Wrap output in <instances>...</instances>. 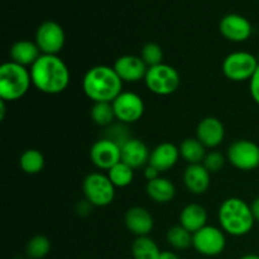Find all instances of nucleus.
I'll use <instances>...</instances> for the list:
<instances>
[{
    "label": "nucleus",
    "instance_id": "obj_1",
    "mask_svg": "<svg viewBox=\"0 0 259 259\" xmlns=\"http://www.w3.org/2000/svg\"><path fill=\"white\" fill-rule=\"evenodd\" d=\"M29 71L33 86L47 95L63 93L70 85V70L58 55H40Z\"/></svg>",
    "mask_w": 259,
    "mask_h": 259
},
{
    "label": "nucleus",
    "instance_id": "obj_2",
    "mask_svg": "<svg viewBox=\"0 0 259 259\" xmlns=\"http://www.w3.org/2000/svg\"><path fill=\"white\" fill-rule=\"evenodd\" d=\"M123 83L114 67L98 65L86 71L82 90L94 103H113L123 93Z\"/></svg>",
    "mask_w": 259,
    "mask_h": 259
},
{
    "label": "nucleus",
    "instance_id": "obj_3",
    "mask_svg": "<svg viewBox=\"0 0 259 259\" xmlns=\"http://www.w3.org/2000/svg\"><path fill=\"white\" fill-rule=\"evenodd\" d=\"M218 220L223 232L232 237L247 235L255 223L250 205L239 197H229L222 202L218 211Z\"/></svg>",
    "mask_w": 259,
    "mask_h": 259
},
{
    "label": "nucleus",
    "instance_id": "obj_4",
    "mask_svg": "<svg viewBox=\"0 0 259 259\" xmlns=\"http://www.w3.org/2000/svg\"><path fill=\"white\" fill-rule=\"evenodd\" d=\"M32 83L30 71L13 61L4 62L0 67V99L7 103L22 99Z\"/></svg>",
    "mask_w": 259,
    "mask_h": 259
},
{
    "label": "nucleus",
    "instance_id": "obj_5",
    "mask_svg": "<svg viewBox=\"0 0 259 259\" xmlns=\"http://www.w3.org/2000/svg\"><path fill=\"white\" fill-rule=\"evenodd\" d=\"M82 191L85 200L96 207L108 206L115 199V186L111 184L108 175L101 172H91L85 177Z\"/></svg>",
    "mask_w": 259,
    "mask_h": 259
},
{
    "label": "nucleus",
    "instance_id": "obj_6",
    "mask_svg": "<svg viewBox=\"0 0 259 259\" xmlns=\"http://www.w3.org/2000/svg\"><path fill=\"white\" fill-rule=\"evenodd\" d=\"M144 82L152 94L168 96L176 93L181 80H180V73L176 68L167 63H161L153 67H148Z\"/></svg>",
    "mask_w": 259,
    "mask_h": 259
},
{
    "label": "nucleus",
    "instance_id": "obj_7",
    "mask_svg": "<svg viewBox=\"0 0 259 259\" xmlns=\"http://www.w3.org/2000/svg\"><path fill=\"white\" fill-rule=\"evenodd\" d=\"M259 67L258 57L247 51H237L225 57L222 70L227 78L234 82L250 81Z\"/></svg>",
    "mask_w": 259,
    "mask_h": 259
},
{
    "label": "nucleus",
    "instance_id": "obj_8",
    "mask_svg": "<svg viewBox=\"0 0 259 259\" xmlns=\"http://www.w3.org/2000/svg\"><path fill=\"white\" fill-rule=\"evenodd\" d=\"M192 247L199 254L205 257H217L227 247V237L222 228L206 225L192 234Z\"/></svg>",
    "mask_w": 259,
    "mask_h": 259
},
{
    "label": "nucleus",
    "instance_id": "obj_9",
    "mask_svg": "<svg viewBox=\"0 0 259 259\" xmlns=\"http://www.w3.org/2000/svg\"><path fill=\"white\" fill-rule=\"evenodd\" d=\"M227 159L240 171H253L259 167V146L253 141L238 139L227 152Z\"/></svg>",
    "mask_w": 259,
    "mask_h": 259
},
{
    "label": "nucleus",
    "instance_id": "obj_10",
    "mask_svg": "<svg viewBox=\"0 0 259 259\" xmlns=\"http://www.w3.org/2000/svg\"><path fill=\"white\" fill-rule=\"evenodd\" d=\"M34 42L42 55H58L66 42L65 30L55 20H46L37 28Z\"/></svg>",
    "mask_w": 259,
    "mask_h": 259
},
{
    "label": "nucleus",
    "instance_id": "obj_11",
    "mask_svg": "<svg viewBox=\"0 0 259 259\" xmlns=\"http://www.w3.org/2000/svg\"><path fill=\"white\" fill-rule=\"evenodd\" d=\"M111 104L116 120L126 125L137 123L144 114L143 99L133 91H123Z\"/></svg>",
    "mask_w": 259,
    "mask_h": 259
},
{
    "label": "nucleus",
    "instance_id": "obj_12",
    "mask_svg": "<svg viewBox=\"0 0 259 259\" xmlns=\"http://www.w3.org/2000/svg\"><path fill=\"white\" fill-rule=\"evenodd\" d=\"M90 159L94 166L108 172L121 161V147L108 138H101L93 144Z\"/></svg>",
    "mask_w": 259,
    "mask_h": 259
},
{
    "label": "nucleus",
    "instance_id": "obj_13",
    "mask_svg": "<svg viewBox=\"0 0 259 259\" xmlns=\"http://www.w3.org/2000/svg\"><path fill=\"white\" fill-rule=\"evenodd\" d=\"M219 30L224 38L230 42L240 43L249 39L253 27L249 20L239 14H228L220 20Z\"/></svg>",
    "mask_w": 259,
    "mask_h": 259
},
{
    "label": "nucleus",
    "instance_id": "obj_14",
    "mask_svg": "<svg viewBox=\"0 0 259 259\" xmlns=\"http://www.w3.org/2000/svg\"><path fill=\"white\" fill-rule=\"evenodd\" d=\"M113 67L123 82H139L144 80L148 71V66L144 63L141 56L133 55L120 56L116 58Z\"/></svg>",
    "mask_w": 259,
    "mask_h": 259
},
{
    "label": "nucleus",
    "instance_id": "obj_15",
    "mask_svg": "<svg viewBox=\"0 0 259 259\" xmlns=\"http://www.w3.org/2000/svg\"><path fill=\"white\" fill-rule=\"evenodd\" d=\"M196 138L206 147V149H215L225 138L224 124L215 116H206L197 124Z\"/></svg>",
    "mask_w": 259,
    "mask_h": 259
},
{
    "label": "nucleus",
    "instance_id": "obj_16",
    "mask_svg": "<svg viewBox=\"0 0 259 259\" xmlns=\"http://www.w3.org/2000/svg\"><path fill=\"white\" fill-rule=\"evenodd\" d=\"M125 227L136 237H147L154 228V219L151 212L142 206H133L124 215Z\"/></svg>",
    "mask_w": 259,
    "mask_h": 259
},
{
    "label": "nucleus",
    "instance_id": "obj_17",
    "mask_svg": "<svg viewBox=\"0 0 259 259\" xmlns=\"http://www.w3.org/2000/svg\"><path fill=\"white\" fill-rule=\"evenodd\" d=\"M148 147L143 141L138 138H131L121 146V162L128 164L133 169L146 167L149 163Z\"/></svg>",
    "mask_w": 259,
    "mask_h": 259
},
{
    "label": "nucleus",
    "instance_id": "obj_18",
    "mask_svg": "<svg viewBox=\"0 0 259 259\" xmlns=\"http://www.w3.org/2000/svg\"><path fill=\"white\" fill-rule=\"evenodd\" d=\"M180 157L181 154H180L179 147L169 142H163L151 152L148 164L153 166L162 174V172H167L174 168L179 162Z\"/></svg>",
    "mask_w": 259,
    "mask_h": 259
},
{
    "label": "nucleus",
    "instance_id": "obj_19",
    "mask_svg": "<svg viewBox=\"0 0 259 259\" xmlns=\"http://www.w3.org/2000/svg\"><path fill=\"white\" fill-rule=\"evenodd\" d=\"M211 182V174L202 163L189 164L184 172L185 187L194 195H202L207 191Z\"/></svg>",
    "mask_w": 259,
    "mask_h": 259
},
{
    "label": "nucleus",
    "instance_id": "obj_20",
    "mask_svg": "<svg viewBox=\"0 0 259 259\" xmlns=\"http://www.w3.org/2000/svg\"><path fill=\"white\" fill-rule=\"evenodd\" d=\"M42 52L38 48L37 43L28 39L18 40L10 48V61L24 67H32Z\"/></svg>",
    "mask_w": 259,
    "mask_h": 259
},
{
    "label": "nucleus",
    "instance_id": "obj_21",
    "mask_svg": "<svg viewBox=\"0 0 259 259\" xmlns=\"http://www.w3.org/2000/svg\"><path fill=\"white\" fill-rule=\"evenodd\" d=\"M180 225L195 234L207 225V211L202 205L189 204L181 210Z\"/></svg>",
    "mask_w": 259,
    "mask_h": 259
},
{
    "label": "nucleus",
    "instance_id": "obj_22",
    "mask_svg": "<svg viewBox=\"0 0 259 259\" xmlns=\"http://www.w3.org/2000/svg\"><path fill=\"white\" fill-rule=\"evenodd\" d=\"M146 192L156 204H168L176 196V187L166 177H161L147 182Z\"/></svg>",
    "mask_w": 259,
    "mask_h": 259
},
{
    "label": "nucleus",
    "instance_id": "obj_23",
    "mask_svg": "<svg viewBox=\"0 0 259 259\" xmlns=\"http://www.w3.org/2000/svg\"><path fill=\"white\" fill-rule=\"evenodd\" d=\"M180 154L182 158L189 164H197L202 163L206 157V147L195 137V138H186L182 141V143L179 146Z\"/></svg>",
    "mask_w": 259,
    "mask_h": 259
},
{
    "label": "nucleus",
    "instance_id": "obj_24",
    "mask_svg": "<svg viewBox=\"0 0 259 259\" xmlns=\"http://www.w3.org/2000/svg\"><path fill=\"white\" fill-rule=\"evenodd\" d=\"M162 250L149 235L137 237L132 244L133 259H158Z\"/></svg>",
    "mask_w": 259,
    "mask_h": 259
},
{
    "label": "nucleus",
    "instance_id": "obj_25",
    "mask_svg": "<svg viewBox=\"0 0 259 259\" xmlns=\"http://www.w3.org/2000/svg\"><path fill=\"white\" fill-rule=\"evenodd\" d=\"M45 156L38 149H27L19 157V167L24 174L37 175L45 168Z\"/></svg>",
    "mask_w": 259,
    "mask_h": 259
},
{
    "label": "nucleus",
    "instance_id": "obj_26",
    "mask_svg": "<svg viewBox=\"0 0 259 259\" xmlns=\"http://www.w3.org/2000/svg\"><path fill=\"white\" fill-rule=\"evenodd\" d=\"M166 239L168 244L176 250H186L192 247V233L182 225H175L167 230Z\"/></svg>",
    "mask_w": 259,
    "mask_h": 259
},
{
    "label": "nucleus",
    "instance_id": "obj_27",
    "mask_svg": "<svg viewBox=\"0 0 259 259\" xmlns=\"http://www.w3.org/2000/svg\"><path fill=\"white\" fill-rule=\"evenodd\" d=\"M106 175H108L111 184L115 186V189L116 187H119V189L128 187L134 180V169L121 161L114 167H111Z\"/></svg>",
    "mask_w": 259,
    "mask_h": 259
},
{
    "label": "nucleus",
    "instance_id": "obj_28",
    "mask_svg": "<svg viewBox=\"0 0 259 259\" xmlns=\"http://www.w3.org/2000/svg\"><path fill=\"white\" fill-rule=\"evenodd\" d=\"M90 115L94 123L99 126H103V128L110 126L116 119L111 103H94Z\"/></svg>",
    "mask_w": 259,
    "mask_h": 259
},
{
    "label": "nucleus",
    "instance_id": "obj_29",
    "mask_svg": "<svg viewBox=\"0 0 259 259\" xmlns=\"http://www.w3.org/2000/svg\"><path fill=\"white\" fill-rule=\"evenodd\" d=\"M51 252V240L45 235H34L30 238L25 247L27 257L30 259H45Z\"/></svg>",
    "mask_w": 259,
    "mask_h": 259
},
{
    "label": "nucleus",
    "instance_id": "obj_30",
    "mask_svg": "<svg viewBox=\"0 0 259 259\" xmlns=\"http://www.w3.org/2000/svg\"><path fill=\"white\" fill-rule=\"evenodd\" d=\"M141 58L148 67L163 63V51L159 45L154 42L146 43L141 51Z\"/></svg>",
    "mask_w": 259,
    "mask_h": 259
},
{
    "label": "nucleus",
    "instance_id": "obj_31",
    "mask_svg": "<svg viewBox=\"0 0 259 259\" xmlns=\"http://www.w3.org/2000/svg\"><path fill=\"white\" fill-rule=\"evenodd\" d=\"M104 138L110 139V141L115 142L116 144H119V146L121 147L125 142H128L129 139L133 138V137H131V134H129L128 125L119 121L118 124L114 123L106 128V133Z\"/></svg>",
    "mask_w": 259,
    "mask_h": 259
},
{
    "label": "nucleus",
    "instance_id": "obj_32",
    "mask_svg": "<svg viewBox=\"0 0 259 259\" xmlns=\"http://www.w3.org/2000/svg\"><path fill=\"white\" fill-rule=\"evenodd\" d=\"M225 156L223 153L218 151H210L209 153L205 157L202 164L205 166V168L210 172V174H217L220 169L224 167L225 164Z\"/></svg>",
    "mask_w": 259,
    "mask_h": 259
},
{
    "label": "nucleus",
    "instance_id": "obj_33",
    "mask_svg": "<svg viewBox=\"0 0 259 259\" xmlns=\"http://www.w3.org/2000/svg\"><path fill=\"white\" fill-rule=\"evenodd\" d=\"M249 90L250 95H252L253 100L255 101V104L259 105V67L255 71V73L253 75V77L249 81Z\"/></svg>",
    "mask_w": 259,
    "mask_h": 259
},
{
    "label": "nucleus",
    "instance_id": "obj_34",
    "mask_svg": "<svg viewBox=\"0 0 259 259\" xmlns=\"http://www.w3.org/2000/svg\"><path fill=\"white\" fill-rule=\"evenodd\" d=\"M159 174H161V172L157 168H154L153 166H151V164H147V166L144 167V177H146L147 181H152V180L158 179Z\"/></svg>",
    "mask_w": 259,
    "mask_h": 259
},
{
    "label": "nucleus",
    "instance_id": "obj_35",
    "mask_svg": "<svg viewBox=\"0 0 259 259\" xmlns=\"http://www.w3.org/2000/svg\"><path fill=\"white\" fill-rule=\"evenodd\" d=\"M91 206H93V205H91L88 200H85V201L78 202L77 207H76V211H77V214L81 215V217H85V215L90 214Z\"/></svg>",
    "mask_w": 259,
    "mask_h": 259
},
{
    "label": "nucleus",
    "instance_id": "obj_36",
    "mask_svg": "<svg viewBox=\"0 0 259 259\" xmlns=\"http://www.w3.org/2000/svg\"><path fill=\"white\" fill-rule=\"evenodd\" d=\"M250 210H252V214L254 217L255 222H259V197L253 200V202L250 204Z\"/></svg>",
    "mask_w": 259,
    "mask_h": 259
},
{
    "label": "nucleus",
    "instance_id": "obj_37",
    "mask_svg": "<svg viewBox=\"0 0 259 259\" xmlns=\"http://www.w3.org/2000/svg\"><path fill=\"white\" fill-rule=\"evenodd\" d=\"M158 259H180V257L175 252H171V250H163L159 254Z\"/></svg>",
    "mask_w": 259,
    "mask_h": 259
},
{
    "label": "nucleus",
    "instance_id": "obj_38",
    "mask_svg": "<svg viewBox=\"0 0 259 259\" xmlns=\"http://www.w3.org/2000/svg\"><path fill=\"white\" fill-rule=\"evenodd\" d=\"M5 104H7V101H4L3 99H0V119L2 120H4L5 118Z\"/></svg>",
    "mask_w": 259,
    "mask_h": 259
},
{
    "label": "nucleus",
    "instance_id": "obj_39",
    "mask_svg": "<svg viewBox=\"0 0 259 259\" xmlns=\"http://www.w3.org/2000/svg\"><path fill=\"white\" fill-rule=\"evenodd\" d=\"M239 259H259V255L254 254V253H249V254H244L243 257H240Z\"/></svg>",
    "mask_w": 259,
    "mask_h": 259
},
{
    "label": "nucleus",
    "instance_id": "obj_40",
    "mask_svg": "<svg viewBox=\"0 0 259 259\" xmlns=\"http://www.w3.org/2000/svg\"><path fill=\"white\" fill-rule=\"evenodd\" d=\"M258 61H259V55H258Z\"/></svg>",
    "mask_w": 259,
    "mask_h": 259
},
{
    "label": "nucleus",
    "instance_id": "obj_41",
    "mask_svg": "<svg viewBox=\"0 0 259 259\" xmlns=\"http://www.w3.org/2000/svg\"><path fill=\"white\" fill-rule=\"evenodd\" d=\"M27 259H30V258H27Z\"/></svg>",
    "mask_w": 259,
    "mask_h": 259
}]
</instances>
